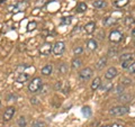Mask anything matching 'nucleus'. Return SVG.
Masks as SVG:
<instances>
[{"label": "nucleus", "instance_id": "41", "mask_svg": "<svg viewBox=\"0 0 135 127\" xmlns=\"http://www.w3.org/2000/svg\"><path fill=\"white\" fill-rule=\"evenodd\" d=\"M0 107H1V101H0Z\"/></svg>", "mask_w": 135, "mask_h": 127}, {"label": "nucleus", "instance_id": "16", "mask_svg": "<svg viewBox=\"0 0 135 127\" xmlns=\"http://www.w3.org/2000/svg\"><path fill=\"white\" fill-rule=\"evenodd\" d=\"M134 60V55L133 53H124L119 56V62H125V61H133Z\"/></svg>", "mask_w": 135, "mask_h": 127}, {"label": "nucleus", "instance_id": "37", "mask_svg": "<svg viewBox=\"0 0 135 127\" xmlns=\"http://www.w3.org/2000/svg\"><path fill=\"white\" fill-rule=\"evenodd\" d=\"M31 104H33V105H38L40 101L37 100V98H35V97H34V98H31Z\"/></svg>", "mask_w": 135, "mask_h": 127}, {"label": "nucleus", "instance_id": "15", "mask_svg": "<svg viewBox=\"0 0 135 127\" xmlns=\"http://www.w3.org/2000/svg\"><path fill=\"white\" fill-rule=\"evenodd\" d=\"M101 86V79L99 77H97L94 79V81L91 82V90L92 91H96V90H98V89L100 88Z\"/></svg>", "mask_w": 135, "mask_h": 127}, {"label": "nucleus", "instance_id": "7", "mask_svg": "<svg viewBox=\"0 0 135 127\" xmlns=\"http://www.w3.org/2000/svg\"><path fill=\"white\" fill-rule=\"evenodd\" d=\"M27 7H28V2H27V1H18L15 6H11L9 9H10V11L18 12V11H24V10H26Z\"/></svg>", "mask_w": 135, "mask_h": 127}, {"label": "nucleus", "instance_id": "34", "mask_svg": "<svg viewBox=\"0 0 135 127\" xmlns=\"http://www.w3.org/2000/svg\"><path fill=\"white\" fill-rule=\"evenodd\" d=\"M127 70H128V72H129L131 74H134V73H135V61L132 62V64L128 66V69H127Z\"/></svg>", "mask_w": 135, "mask_h": 127}, {"label": "nucleus", "instance_id": "19", "mask_svg": "<svg viewBox=\"0 0 135 127\" xmlns=\"http://www.w3.org/2000/svg\"><path fill=\"white\" fill-rule=\"evenodd\" d=\"M88 9V6L86 2H79L77 5V8H75V11L79 12V14H82Z\"/></svg>", "mask_w": 135, "mask_h": 127}, {"label": "nucleus", "instance_id": "27", "mask_svg": "<svg viewBox=\"0 0 135 127\" xmlns=\"http://www.w3.org/2000/svg\"><path fill=\"white\" fill-rule=\"evenodd\" d=\"M124 22H125V25L127 27H129V26H132V25L135 23V19L133 18V17H131V16H127L126 18L124 19Z\"/></svg>", "mask_w": 135, "mask_h": 127}, {"label": "nucleus", "instance_id": "25", "mask_svg": "<svg viewBox=\"0 0 135 127\" xmlns=\"http://www.w3.org/2000/svg\"><path fill=\"white\" fill-rule=\"evenodd\" d=\"M68 70L69 69H68V65L65 64V63H61V64L57 66V72L60 74H65L68 72Z\"/></svg>", "mask_w": 135, "mask_h": 127}, {"label": "nucleus", "instance_id": "38", "mask_svg": "<svg viewBox=\"0 0 135 127\" xmlns=\"http://www.w3.org/2000/svg\"><path fill=\"white\" fill-rule=\"evenodd\" d=\"M11 99H14V101H15V99H17V96L16 95H10L9 97H8V100L11 101Z\"/></svg>", "mask_w": 135, "mask_h": 127}, {"label": "nucleus", "instance_id": "8", "mask_svg": "<svg viewBox=\"0 0 135 127\" xmlns=\"http://www.w3.org/2000/svg\"><path fill=\"white\" fill-rule=\"evenodd\" d=\"M118 74V71L115 66H110L109 69L106 71V73H105V78L107 80H113L114 78H116Z\"/></svg>", "mask_w": 135, "mask_h": 127}, {"label": "nucleus", "instance_id": "29", "mask_svg": "<svg viewBox=\"0 0 135 127\" xmlns=\"http://www.w3.org/2000/svg\"><path fill=\"white\" fill-rule=\"evenodd\" d=\"M36 26H37V23L36 22H29L28 23V25H27V32H32V31H34V29L36 28Z\"/></svg>", "mask_w": 135, "mask_h": 127}, {"label": "nucleus", "instance_id": "14", "mask_svg": "<svg viewBox=\"0 0 135 127\" xmlns=\"http://www.w3.org/2000/svg\"><path fill=\"white\" fill-rule=\"evenodd\" d=\"M107 64V56H103V57H100L98 61H97L96 63V69L97 70H103L105 66H106Z\"/></svg>", "mask_w": 135, "mask_h": 127}, {"label": "nucleus", "instance_id": "13", "mask_svg": "<svg viewBox=\"0 0 135 127\" xmlns=\"http://www.w3.org/2000/svg\"><path fill=\"white\" fill-rule=\"evenodd\" d=\"M87 48L89 51H91V52L96 51L97 48H98V43H97V41L94 40V38L88 40V42H87Z\"/></svg>", "mask_w": 135, "mask_h": 127}, {"label": "nucleus", "instance_id": "33", "mask_svg": "<svg viewBox=\"0 0 135 127\" xmlns=\"http://www.w3.org/2000/svg\"><path fill=\"white\" fill-rule=\"evenodd\" d=\"M117 53H118V50L117 48H110L108 51V56L109 57H115L116 55H117Z\"/></svg>", "mask_w": 135, "mask_h": 127}, {"label": "nucleus", "instance_id": "5", "mask_svg": "<svg viewBox=\"0 0 135 127\" xmlns=\"http://www.w3.org/2000/svg\"><path fill=\"white\" fill-rule=\"evenodd\" d=\"M64 51H65V43H64V42L59 41V42H56V43L53 45L52 52L55 54V55H57V56L62 55V54L64 53Z\"/></svg>", "mask_w": 135, "mask_h": 127}, {"label": "nucleus", "instance_id": "22", "mask_svg": "<svg viewBox=\"0 0 135 127\" xmlns=\"http://www.w3.org/2000/svg\"><path fill=\"white\" fill-rule=\"evenodd\" d=\"M129 3V0H116L114 1V6L117 7V8H122V7H125Z\"/></svg>", "mask_w": 135, "mask_h": 127}, {"label": "nucleus", "instance_id": "26", "mask_svg": "<svg viewBox=\"0 0 135 127\" xmlns=\"http://www.w3.org/2000/svg\"><path fill=\"white\" fill-rule=\"evenodd\" d=\"M81 111H82V115H83V116H86L87 118H88V117H90V116H91V114H92L91 108H90V107H88V106H87V107H83Z\"/></svg>", "mask_w": 135, "mask_h": 127}, {"label": "nucleus", "instance_id": "39", "mask_svg": "<svg viewBox=\"0 0 135 127\" xmlns=\"http://www.w3.org/2000/svg\"><path fill=\"white\" fill-rule=\"evenodd\" d=\"M79 28H80L79 26H75V27L73 28V32H72V33H73V34H74L75 32H77V33H78V32H79Z\"/></svg>", "mask_w": 135, "mask_h": 127}, {"label": "nucleus", "instance_id": "23", "mask_svg": "<svg viewBox=\"0 0 135 127\" xmlns=\"http://www.w3.org/2000/svg\"><path fill=\"white\" fill-rule=\"evenodd\" d=\"M71 66H72V69L77 70L82 66V61L80 60V58H73L72 62H71Z\"/></svg>", "mask_w": 135, "mask_h": 127}, {"label": "nucleus", "instance_id": "11", "mask_svg": "<svg viewBox=\"0 0 135 127\" xmlns=\"http://www.w3.org/2000/svg\"><path fill=\"white\" fill-rule=\"evenodd\" d=\"M29 78H31V75L28 73H26V72H20V73H18V75L16 77V82L24 83V82H26L27 80H29Z\"/></svg>", "mask_w": 135, "mask_h": 127}, {"label": "nucleus", "instance_id": "36", "mask_svg": "<svg viewBox=\"0 0 135 127\" xmlns=\"http://www.w3.org/2000/svg\"><path fill=\"white\" fill-rule=\"evenodd\" d=\"M132 83V80H129L127 78H123L120 80V84H131Z\"/></svg>", "mask_w": 135, "mask_h": 127}, {"label": "nucleus", "instance_id": "35", "mask_svg": "<svg viewBox=\"0 0 135 127\" xmlns=\"http://www.w3.org/2000/svg\"><path fill=\"white\" fill-rule=\"evenodd\" d=\"M133 61H125V62H122L120 63V66L123 67V69H128V66L132 64Z\"/></svg>", "mask_w": 135, "mask_h": 127}, {"label": "nucleus", "instance_id": "32", "mask_svg": "<svg viewBox=\"0 0 135 127\" xmlns=\"http://www.w3.org/2000/svg\"><path fill=\"white\" fill-rule=\"evenodd\" d=\"M83 52V47L82 46H77V47H74L73 48V53H74V55H80Z\"/></svg>", "mask_w": 135, "mask_h": 127}, {"label": "nucleus", "instance_id": "2", "mask_svg": "<svg viewBox=\"0 0 135 127\" xmlns=\"http://www.w3.org/2000/svg\"><path fill=\"white\" fill-rule=\"evenodd\" d=\"M128 111H129V108L127 106H116V107H113V108L109 109V114H110L112 116H115V117L126 115Z\"/></svg>", "mask_w": 135, "mask_h": 127}, {"label": "nucleus", "instance_id": "3", "mask_svg": "<svg viewBox=\"0 0 135 127\" xmlns=\"http://www.w3.org/2000/svg\"><path fill=\"white\" fill-rule=\"evenodd\" d=\"M109 41L114 44L120 43V42L124 41V34L120 31H118V29H114V31L109 33Z\"/></svg>", "mask_w": 135, "mask_h": 127}, {"label": "nucleus", "instance_id": "40", "mask_svg": "<svg viewBox=\"0 0 135 127\" xmlns=\"http://www.w3.org/2000/svg\"><path fill=\"white\" fill-rule=\"evenodd\" d=\"M132 36L135 38V28H133V31H132Z\"/></svg>", "mask_w": 135, "mask_h": 127}, {"label": "nucleus", "instance_id": "12", "mask_svg": "<svg viewBox=\"0 0 135 127\" xmlns=\"http://www.w3.org/2000/svg\"><path fill=\"white\" fill-rule=\"evenodd\" d=\"M132 99H133V96L131 94H122L120 96H118V101H120L122 104L129 102V101H132Z\"/></svg>", "mask_w": 135, "mask_h": 127}, {"label": "nucleus", "instance_id": "30", "mask_svg": "<svg viewBox=\"0 0 135 127\" xmlns=\"http://www.w3.org/2000/svg\"><path fill=\"white\" fill-rule=\"evenodd\" d=\"M122 94H124V86L123 84H118V86L116 87V95L120 96Z\"/></svg>", "mask_w": 135, "mask_h": 127}, {"label": "nucleus", "instance_id": "21", "mask_svg": "<svg viewBox=\"0 0 135 127\" xmlns=\"http://www.w3.org/2000/svg\"><path fill=\"white\" fill-rule=\"evenodd\" d=\"M100 87H101V90H103V91L109 92V91H112L114 89V84L112 82H105L103 86H100Z\"/></svg>", "mask_w": 135, "mask_h": 127}, {"label": "nucleus", "instance_id": "24", "mask_svg": "<svg viewBox=\"0 0 135 127\" xmlns=\"http://www.w3.org/2000/svg\"><path fill=\"white\" fill-rule=\"evenodd\" d=\"M71 23H72V17H71V16H69V17H62L61 22H60V24L62 25V26H68V25H70Z\"/></svg>", "mask_w": 135, "mask_h": 127}, {"label": "nucleus", "instance_id": "31", "mask_svg": "<svg viewBox=\"0 0 135 127\" xmlns=\"http://www.w3.org/2000/svg\"><path fill=\"white\" fill-rule=\"evenodd\" d=\"M33 127H46L45 125V123L44 121H42V120H35L33 123Z\"/></svg>", "mask_w": 135, "mask_h": 127}, {"label": "nucleus", "instance_id": "9", "mask_svg": "<svg viewBox=\"0 0 135 127\" xmlns=\"http://www.w3.org/2000/svg\"><path fill=\"white\" fill-rule=\"evenodd\" d=\"M15 113H16V109L14 107H8L5 110V113H3V120H5V121H9L11 118L14 117Z\"/></svg>", "mask_w": 135, "mask_h": 127}, {"label": "nucleus", "instance_id": "4", "mask_svg": "<svg viewBox=\"0 0 135 127\" xmlns=\"http://www.w3.org/2000/svg\"><path fill=\"white\" fill-rule=\"evenodd\" d=\"M92 74H94V71H92L91 67H83L82 70L79 71L78 77L80 79V81H88L90 80Z\"/></svg>", "mask_w": 135, "mask_h": 127}, {"label": "nucleus", "instance_id": "17", "mask_svg": "<svg viewBox=\"0 0 135 127\" xmlns=\"http://www.w3.org/2000/svg\"><path fill=\"white\" fill-rule=\"evenodd\" d=\"M53 72V65L52 64H46L45 66L42 67V74L43 75H51Z\"/></svg>", "mask_w": 135, "mask_h": 127}, {"label": "nucleus", "instance_id": "10", "mask_svg": "<svg viewBox=\"0 0 135 127\" xmlns=\"http://www.w3.org/2000/svg\"><path fill=\"white\" fill-rule=\"evenodd\" d=\"M83 31H84V33H86V34H89V35L94 34L95 31H96V23L90 22V23L86 24L83 26Z\"/></svg>", "mask_w": 135, "mask_h": 127}, {"label": "nucleus", "instance_id": "18", "mask_svg": "<svg viewBox=\"0 0 135 127\" xmlns=\"http://www.w3.org/2000/svg\"><path fill=\"white\" fill-rule=\"evenodd\" d=\"M117 23V20L115 18H113V17H107V18H105L103 20V24H104V26H106V27H109V26H113L114 24H116Z\"/></svg>", "mask_w": 135, "mask_h": 127}, {"label": "nucleus", "instance_id": "6", "mask_svg": "<svg viewBox=\"0 0 135 127\" xmlns=\"http://www.w3.org/2000/svg\"><path fill=\"white\" fill-rule=\"evenodd\" d=\"M52 48H53V45L50 43V42H45V43H43L41 46H40V54L41 55H44V56H47L50 55L51 53H52Z\"/></svg>", "mask_w": 135, "mask_h": 127}, {"label": "nucleus", "instance_id": "28", "mask_svg": "<svg viewBox=\"0 0 135 127\" xmlns=\"http://www.w3.org/2000/svg\"><path fill=\"white\" fill-rule=\"evenodd\" d=\"M17 125H18V127H26V118L24 116H20L17 120Z\"/></svg>", "mask_w": 135, "mask_h": 127}, {"label": "nucleus", "instance_id": "20", "mask_svg": "<svg viewBox=\"0 0 135 127\" xmlns=\"http://www.w3.org/2000/svg\"><path fill=\"white\" fill-rule=\"evenodd\" d=\"M92 6L95 8H98V9H101V8H105L107 6V2L105 0H96V1L92 2Z\"/></svg>", "mask_w": 135, "mask_h": 127}, {"label": "nucleus", "instance_id": "1", "mask_svg": "<svg viewBox=\"0 0 135 127\" xmlns=\"http://www.w3.org/2000/svg\"><path fill=\"white\" fill-rule=\"evenodd\" d=\"M43 88V81H42L41 78H34L31 82L28 83V91L32 92V94H36L40 90H42Z\"/></svg>", "mask_w": 135, "mask_h": 127}]
</instances>
